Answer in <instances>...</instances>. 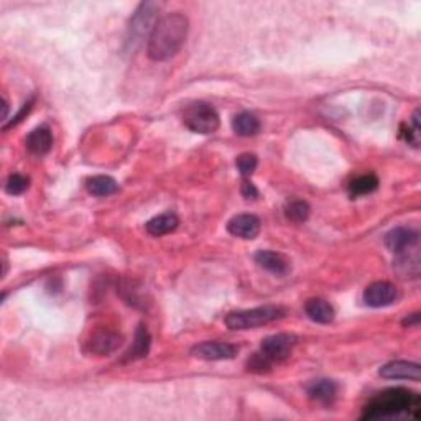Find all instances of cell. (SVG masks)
<instances>
[{
	"instance_id": "6da1fadb",
	"label": "cell",
	"mask_w": 421,
	"mask_h": 421,
	"mask_svg": "<svg viewBox=\"0 0 421 421\" xmlns=\"http://www.w3.org/2000/svg\"><path fill=\"white\" fill-rule=\"evenodd\" d=\"M189 22L183 13H168L155 23L149 38L146 55L151 61H168L179 53L186 41Z\"/></svg>"
},
{
	"instance_id": "7a4b0ae2",
	"label": "cell",
	"mask_w": 421,
	"mask_h": 421,
	"mask_svg": "<svg viewBox=\"0 0 421 421\" xmlns=\"http://www.w3.org/2000/svg\"><path fill=\"white\" fill-rule=\"evenodd\" d=\"M421 399L418 394L406 389H389L368 401L364 408L362 420H389L399 416L418 418Z\"/></svg>"
},
{
	"instance_id": "3957f363",
	"label": "cell",
	"mask_w": 421,
	"mask_h": 421,
	"mask_svg": "<svg viewBox=\"0 0 421 421\" xmlns=\"http://www.w3.org/2000/svg\"><path fill=\"white\" fill-rule=\"evenodd\" d=\"M158 11L160 6L155 2L140 4L130 18L129 28H127L125 53H135L144 45V41L149 40L155 28V23L158 22Z\"/></svg>"
},
{
	"instance_id": "277c9868",
	"label": "cell",
	"mask_w": 421,
	"mask_h": 421,
	"mask_svg": "<svg viewBox=\"0 0 421 421\" xmlns=\"http://www.w3.org/2000/svg\"><path fill=\"white\" fill-rule=\"evenodd\" d=\"M287 315L285 308L275 305H265L258 306L254 310H244V311H234L226 316V326L230 331H247L254 328H260V326L270 324L273 321L282 319Z\"/></svg>"
},
{
	"instance_id": "5b68a950",
	"label": "cell",
	"mask_w": 421,
	"mask_h": 421,
	"mask_svg": "<svg viewBox=\"0 0 421 421\" xmlns=\"http://www.w3.org/2000/svg\"><path fill=\"white\" fill-rule=\"evenodd\" d=\"M183 124L195 134L207 135L214 134L219 129V113L212 106L206 102H193L184 109Z\"/></svg>"
},
{
	"instance_id": "8992f818",
	"label": "cell",
	"mask_w": 421,
	"mask_h": 421,
	"mask_svg": "<svg viewBox=\"0 0 421 421\" xmlns=\"http://www.w3.org/2000/svg\"><path fill=\"white\" fill-rule=\"evenodd\" d=\"M296 343H298L296 336L293 334L282 333V334L268 336V338H265L262 340V344H260V354H262V356L270 364L283 362L291 356Z\"/></svg>"
},
{
	"instance_id": "52a82bcc",
	"label": "cell",
	"mask_w": 421,
	"mask_h": 421,
	"mask_svg": "<svg viewBox=\"0 0 421 421\" xmlns=\"http://www.w3.org/2000/svg\"><path fill=\"white\" fill-rule=\"evenodd\" d=\"M237 346L222 340H206L191 349V356L201 361H230L237 356Z\"/></svg>"
},
{
	"instance_id": "ba28073f",
	"label": "cell",
	"mask_w": 421,
	"mask_h": 421,
	"mask_svg": "<svg viewBox=\"0 0 421 421\" xmlns=\"http://www.w3.org/2000/svg\"><path fill=\"white\" fill-rule=\"evenodd\" d=\"M399 298V290L390 282H375L364 291V303L371 308H385L394 305Z\"/></svg>"
},
{
	"instance_id": "9c48e42d",
	"label": "cell",
	"mask_w": 421,
	"mask_h": 421,
	"mask_svg": "<svg viewBox=\"0 0 421 421\" xmlns=\"http://www.w3.org/2000/svg\"><path fill=\"white\" fill-rule=\"evenodd\" d=\"M418 242H420V235L415 229H411V227H403V226L395 227V229H392L390 233H387L385 235L387 249H389L390 252H394L395 255L418 249Z\"/></svg>"
},
{
	"instance_id": "30bf717a",
	"label": "cell",
	"mask_w": 421,
	"mask_h": 421,
	"mask_svg": "<svg viewBox=\"0 0 421 421\" xmlns=\"http://www.w3.org/2000/svg\"><path fill=\"white\" fill-rule=\"evenodd\" d=\"M260 229H262V222L255 214H237L227 222L229 234L244 240H252L257 237Z\"/></svg>"
},
{
	"instance_id": "8fae6325",
	"label": "cell",
	"mask_w": 421,
	"mask_h": 421,
	"mask_svg": "<svg viewBox=\"0 0 421 421\" xmlns=\"http://www.w3.org/2000/svg\"><path fill=\"white\" fill-rule=\"evenodd\" d=\"M380 377L390 378V380H415L418 382L421 377V367L420 364L406 362V361H394L385 364L384 367H380Z\"/></svg>"
},
{
	"instance_id": "7c38bea8",
	"label": "cell",
	"mask_w": 421,
	"mask_h": 421,
	"mask_svg": "<svg viewBox=\"0 0 421 421\" xmlns=\"http://www.w3.org/2000/svg\"><path fill=\"white\" fill-rule=\"evenodd\" d=\"M255 262L258 263V267H262L263 270L273 273V275H287L290 272L291 265L283 254L273 252V250H258L255 254Z\"/></svg>"
},
{
	"instance_id": "4fadbf2b",
	"label": "cell",
	"mask_w": 421,
	"mask_h": 421,
	"mask_svg": "<svg viewBox=\"0 0 421 421\" xmlns=\"http://www.w3.org/2000/svg\"><path fill=\"white\" fill-rule=\"evenodd\" d=\"M120 336L112 333V331H97L89 339V351L96 354V356H107V354L113 352L120 346Z\"/></svg>"
},
{
	"instance_id": "5bb4252c",
	"label": "cell",
	"mask_w": 421,
	"mask_h": 421,
	"mask_svg": "<svg viewBox=\"0 0 421 421\" xmlns=\"http://www.w3.org/2000/svg\"><path fill=\"white\" fill-rule=\"evenodd\" d=\"M178 226L179 219L177 214H173V212H163V214L155 216L153 219L146 222L145 229L151 237H162V235L174 233V230L178 229Z\"/></svg>"
},
{
	"instance_id": "9a60e30c",
	"label": "cell",
	"mask_w": 421,
	"mask_h": 421,
	"mask_svg": "<svg viewBox=\"0 0 421 421\" xmlns=\"http://www.w3.org/2000/svg\"><path fill=\"white\" fill-rule=\"evenodd\" d=\"M27 149L35 155L48 153L53 146V135L48 127H36L27 135Z\"/></svg>"
},
{
	"instance_id": "2e32d148",
	"label": "cell",
	"mask_w": 421,
	"mask_h": 421,
	"mask_svg": "<svg viewBox=\"0 0 421 421\" xmlns=\"http://www.w3.org/2000/svg\"><path fill=\"white\" fill-rule=\"evenodd\" d=\"M338 384L334 380H329V378H319V380L311 382L308 385L310 399L319 401V403H333L338 396Z\"/></svg>"
},
{
	"instance_id": "e0dca14e",
	"label": "cell",
	"mask_w": 421,
	"mask_h": 421,
	"mask_svg": "<svg viewBox=\"0 0 421 421\" xmlns=\"http://www.w3.org/2000/svg\"><path fill=\"white\" fill-rule=\"evenodd\" d=\"M305 311L311 321H315V323H319V324L333 323L336 316V311L333 306H331L326 300H321V298H313V300L306 301Z\"/></svg>"
},
{
	"instance_id": "ac0fdd59",
	"label": "cell",
	"mask_w": 421,
	"mask_h": 421,
	"mask_svg": "<svg viewBox=\"0 0 421 421\" xmlns=\"http://www.w3.org/2000/svg\"><path fill=\"white\" fill-rule=\"evenodd\" d=\"M150 346H151L150 333L146 331L144 324H140L139 329H137V333H135L134 343H132L129 351L125 352L124 361L129 362V361H137V359L146 357V354H149V351H150Z\"/></svg>"
},
{
	"instance_id": "d6986e66",
	"label": "cell",
	"mask_w": 421,
	"mask_h": 421,
	"mask_svg": "<svg viewBox=\"0 0 421 421\" xmlns=\"http://www.w3.org/2000/svg\"><path fill=\"white\" fill-rule=\"evenodd\" d=\"M86 188L92 196L106 198L113 195V193H117L119 184H117V181L112 177H107V174H97V177H92L88 179Z\"/></svg>"
},
{
	"instance_id": "ffe728a7",
	"label": "cell",
	"mask_w": 421,
	"mask_h": 421,
	"mask_svg": "<svg viewBox=\"0 0 421 421\" xmlns=\"http://www.w3.org/2000/svg\"><path fill=\"white\" fill-rule=\"evenodd\" d=\"M233 130L240 137H254L260 130V120L250 112L237 113L233 119Z\"/></svg>"
},
{
	"instance_id": "44dd1931",
	"label": "cell",
	"mask_w": 421,
	"mask_h": 421,
	"mask_svg": "<svg viewBox=\"0 0 421 421\" xmlns=\"http://www.w3.org/2000/svg\"><path fill=\"white\" fill-rule=\"evenodd\" d=\"M377 188H378V178L375 174L368 173L354 179V181L349 184V193H351V196H364V195H368V193H373Z\"/></svg>"
},
{
	"instance_id": "7402d4cb",
	"label": "cell",
	"mask_w": 421,
	"mask_h": 421,
	"mask_svg": "<svg viewBox=\"0 0 421 421\" xmlns=\"http://www.w3.org/2000/svg\"><path fill=\"white\" fill-rule=\"evenodd\" d=\"M310 211L311 207L306 201H293L287 206L285 214L288 219L291 222H296V224H301V222L308 221L310 217Z\"/></svg>"
},
{
	"instance_id": "603a6c76",
	"label": "cell",
	"mask_w": 421,
	"mask_h": 421,
	"mask_svg": "<svg viewBox=\"0 0 421 421\" xmlns=\"http://www.w3.org/2000/svg\"><path fill=\"white\" fill-rule=\"evenodd\" d=\"M28 183H30V179L27 177H23V174H11L6 183V191L8 195L12 196H18L22 195V193H25L28 189Z\"/></svg>"
},
{
	"instance_id": "cb8c5ba5",
	"label": "cell",
	"mask_w": 421,
	"mask_h": 421,
	"mask_svg": "<svg viewBox=\"0 0 421 421\" xmlns=\"http://www.w3.org/2000/svg\"><path fill=\"white\" fill-rule=\"evenodd\" d=\"M257 165H258V160L254 153H242L239 155L237 160H235V167H237L239 173L242 174L244 178H249L250 174L255 172Z\"/></svg>"
},
{
	"instance_id": "d4e9b609",
	"label": "cell",
	"mask_w": 421,
	"mask_h": 421,
	"mask_svg": "<svg viewBox=\"0 0 421 421\" xmlns=\"http://www.w3.org/2000/svg\"><path fill=\"white\" fill-rule=\"evenodd\" d=\"M240 193H242V196L245 200H255V198L258 196V189L255 188L254 183H250L245 179L242 183V186H240Z\"/></svg>"
},
{
	"instance_id": "484cf974",
	"label": "cell",
	"mask_w": 421,
	"mask_h": 421,
	"mask_svg": "<svg viewBox=\"0 0 421 421\" xmlns=\"http://www.w3.org/2000/svg\"><path fill=\"white\" fill-rule=\"evenodd\" d=\"M8 119V102L7 99H4V122H6Z\"/></svg>"
},
{
	"instance_id": "4316f807",
	"label": "cell",
	"mask_w": 421,
	"mask_h": 421,
	"mask_svg": "<svg viewBox=\"0 0 421 421\" xmlns=\"http://www.w3.org/2000/svg\"><path fill=\"white\" fill-rule=\"evenodd\" d=\"M418 319H420V318H418V315H413V319H408V318H406V319L403 321V324H408V326L416 324V323H418Z\"/></svg>"
}]
</instances>
